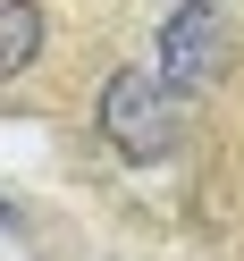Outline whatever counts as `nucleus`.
Instances as JSON below:
<instances>
[{
  "label": "nucleus",
  "mask_w": 244,
  "mask_h": 261,
  "mask_svg": "<svg viewBox=\"0 0 244 261\" xmlns=\"http://www.w3.org/2000/svg\"><path fill=\"white\" fill-rule=\"evenodd\" d=\"M101 143L118 160H169L177 152V93L152 68H118L101 85Z\"/></svg>",
  "instance_id": "nucleus-1"
},
{
  "label": "nucleus",
  "mask_w": 244,
  "mask_h": 261,
  "mask_svg": "<svg viewBox=\"0 0 244 261\" xmlns=\"http://www.w3.org/2000/svg\"><path fill=\"white\" fill-rule=\"evenodd\" d=\"M34 51H42V9L34 0H0V85L34 68Z\"/></svg>",
  "instance_id": "nucleus-3"
},
{
  "label": "nucleus",
  "mask_w": 244,
  "mask_h": 261,
  "mask_svg": "<svg viewBox=\"0 0 244 261\" xmlns=\"http://www.w3.org/2000/svg\"><path fill=\"white\" fill-rule=\"evenodd\" d=\"M219 59H227V17H219V0H177L169 25H160L152 76L185 101V93H210V85H219Z\"/></svg>",
  "instance_id": "nucleus-2"
}]
</instances>
